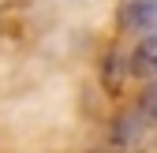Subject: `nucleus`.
Listing matches in <instances>:
<instances>
[{"label":"nucleus","mask_w":157,"mask_h":153,"mask_svg":"<svg viewBox=\"0 0 157 153\" xmlns=\"http://www.w3.org/2000/svg\"><path fill=\"white\" fill-rule=\"evenodd\" d=\"M127 30H153L157 26V0H131L124 11Z\"/></svg>","instance_id":"f257e3e1"},{"label":"nucleus","mask_w":157,"mask_h":153,"mask_svg":"<svg viewBox=\"0 0 157 153\" xmlns=\"http://www.w3.org/2000/svg\"><path fill=\"white\" fill-rule=\"evenodd\" d=\"M131 67H135V75H157V34H150L146 41H139Z\"/></svg>","instance_id":"f03ea898"},{"label":"nucleus","mask_w":157,"mask_h":153,"mask_svg":"<svg viewBox=\"0 0 157 153\" xmlns=\"http://www.w3.org/2000/svg\"><path fill=\"white\" fill-rule=\"evenodd\" d=\"M116 142H139L142 138V116H124L120 123H116Z\"/></svg>","instance_id":"7ed1b4c3"}]
</instances>
